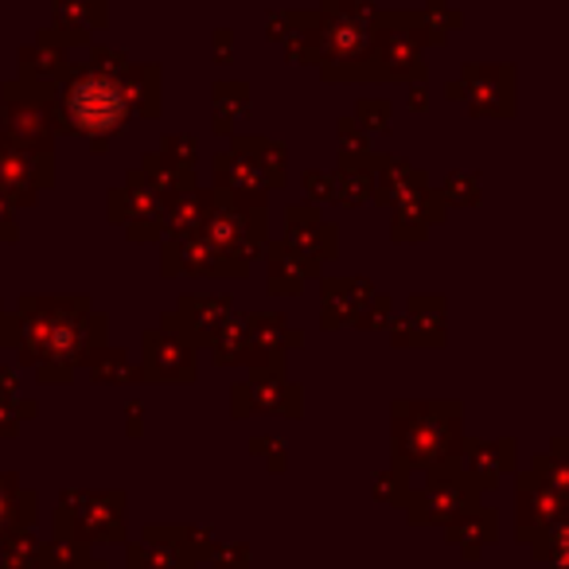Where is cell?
I'll return each instance as SVG.
<instances>
[{
	"mask_svg": "<svg viewBox=\"0 0 569 569\" xmlns=\"http://www.w3.org/2000/svg\"><path fill=\"white\" fill-rule=\"evenodd\" d=\"M67 110H71L74 126L82 133H110V129L121 126L126 118V98L113 82L106 79H82L79 87L67 98Z\"/></svg>",
	"mask_w": 569,
	"mask_h": 569,
	"instance_id": "1",
	"label": "cell"
}]
</instances>
